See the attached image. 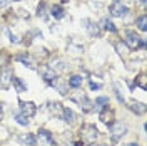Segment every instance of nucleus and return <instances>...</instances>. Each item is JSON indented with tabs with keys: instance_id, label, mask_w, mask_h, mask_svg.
Listing matches in <instances>:
<instances>
[{
	"instance_id": "nucleus-5",
	"label": "nucleus",
	"mask_w": 147,
	"mask_h": 146,
	"mask_svg": "<svg viewBox=\"0 0 147 146\" xmlns=\"http://www.w3.org/2000/svg\"><path fill=\"white\" fill-rule=\"evenodd\" d=\"M109 10H110V14H112L114 17H124V15L129 12V9L122 3V2H120V0H114Z\"/></svg>"
},
{
	"instance_id": "nucleus-17",
	"label": "nucleus",
	"mask_w": 147,
	"mask_h": 146,
	"mask_svg": "<svg viewBox=\"0 0 147 146\" xmlns=\"http://www.w3.org/2000/svg\"><path fill=\"white\" fill-rule=\"evenodd\" d=\"M10 54L7 50H0V67H5V65H9L10 62Z\"/></svg>"
},
{
	"instance_id": "nucleus-11",
	"label": "nucleus",
	"mask_w": 147,
	"mask_h": 146,
	"mask_svg": "<svg viewBox=\"0 0 147 146\" xmlns=\"http://www.w3.org/2000/svg\"><path fill=\"white\" fill-rule=\"evenodd\" d=\"M112 116H114V114H112V111H109V108H105L104 111H100V114H99V118H100L102 123H105V124H109V126L114 123V121H112Z\"/></svg>"
},
{
	"instance_id": "nucleus-14",
	"label": "nucleus",
	"mask_w": 147,
	"mask_h": 146,
	"mask_svg": "<svg viewBox=\"0 0 147 146\" xmlns=\"http://www.w3.org/2000/svg\"><path fill=\"white\" fill-rule=\"evenodd\" d=\"M12 84L15 86V91H17V92H25V91H27L25 82L22 81V79H18V77H15V76H13V81H12Z\"/></svg>"
},
{
	"instance_id": "nucleus-28",
	"label": "nucleus",
	"mask_w": 147,
	"mask_h": 146,
	"mask_svg": "<svg viewBox=\"0 0 147 146\" xmlns=\"http://www.w3.org/2000/svg\"><path fill=\"white\" fill-rule=\"evenodd\" d=\"M114 89H115V96H117V99H119V102H125V99H124V96H122V92H120V89H119V84H117V82L114 84Z\"/></svg>"
},
{
	"instance_id": "nucleus-2",
	"label": "nucleus",
	"mask_w": 147,
	"mask_h": 146,
	"mask_svg": "<svg viewBox=\"0 0 147 146\" xmlns=\"http://www.w3.org/2000/svg\"><path fill=\"white\" fill-rule=\"evenodd\" d=\"M109 129H110V138H112V141H114V143H117L120 138L127 133V126H125L124 123H120V121L112 123V124L109 126Z\"/></svg>"
},
{
	"instance_id": "nucleus-1",
	"label": "nucleus",
	"mask_w": 147,
	"mask_h": 146,
	"mask_svg": "<svg viewBox=\"0 0 147 146\" xmlns=\"http://www.w3.org/2000/svg\"><path fill=\"white\" fill-rule=\"evenodd\" d=\"M99 136V131L94 124H84L80 128V139H82L84 145H92L95 143V139Z\"/></svg>"
},
{
	"instance_id": "nucleus-26",
	"label": "nucleus",
	"mask_w": 147,
	"mask_h": 146,
	"mask_svg": "<svg viewBox=\"0 0 147 146\" xmlns=\"http://www.w3.org/2000/svg\"><path fill=\"white\" fill-rule=\"evenodd\" d=\"M115 49H117V52H119L120 55L127 54V47H125V44H122V42H117V44H115Z\"/></svg>"
},
{
	"instance_id": "nucleus-25",
	"label": "nucleus",
	"mask_w": 147,
	"mask_h": 146,
	"mask_svg": "<svg viewBox=\"0 0 147 146\" xmlns=\"http://www.w3.org/2000/svg\"><path fill=\"white\" fill-rule=\"evenodd\" d=\"M22 139L25 141V146H35V138L32 134H25V136H22Z\"/></svg>"
},
{
	"instance_id": "nucleus-21",
	"label": "nucleus",
	"mask_w": 147,
	"mask_h": 146,
	"mask_svg": "<svg viewBox=\"0 0 147 146\" xmlns=\"http://www.w3.org/2000/svg\"><path fill=\"white\" fill-rule=\"evenodd\" d=\"M137 27H139V30H142V32L147 30V15H140V17L137 18Z\"/></svg>"
},
{
	"instance_id": "nucleus-10",
	"label": "nucleus",
	"mask_w": 147,
	"mask_h": 146,
	"mask_svg": "<svg viewBox=\"0 0 147 146\" xmlns=\"http://www.w3.org/2000/svg\"><path fill=\"white\" fill-rule=\"evenodd\" d=\"M15 61L24 62V64L27 65V67H30V69H35V61H34L32 55H28V54H18L17 57H15Z\"/></svg>"
},
{
	"instance_id": "nucleus-9",
	"label": "nucleus",
	"mask_w": 147,
	"mask_h": 146,
	"mask_svg": "<svg viewBox=\"0 0 147 146\" xmlns=\"http://www.w3.org/2000/svg\"><path fill=\"white\" fill-rule=\"evenodd\" d=\"M40 76H42V79L45 82H49V84H52V82L57 79V72H55L50 65H44L42 71H40Z\"/></svg>"
},
{
	"instance_id": "nucleus-24",
	"label": "nucleus",
	"mask_w": 147,
	"mask_h": 146,
	"mask_svg": "<svg viewBox=\"0 0 147 146\" xmlns=\"http://www.w3.org/2000/svg\"><path fill=\"white\" fill-rule=\"evenodd\" d=\"M15 121H17L18 124H22V126H28V118H25L22 113H17L15 114Z\"/></svg>"
},
{
	"instance_id": "nucleus-6",
	"label": "nucleus",
	"mask_w": 147,
	"mask_h": 146,
	"mask_svg": "<svg viewBox=\"0 0 147 146\" xmlns=\"http://www.w3.org/2000/svg\"><path fill=\"white\" fill-rule=\"evenodd\" d=\"M12 81H13V72H12V69L2 71V74H0V87H2V89H9L10 86H12Z\"/></svg>"
},
{
	"instance_id": "nucleus-35",
	"label": "nucleus",
	"mask_w": 147,
	"mask_h": 146,
	"mask_svg": "<svg viewBox=\"0 0 147 146\" xmlns=\"http://www.w3.org/2000/svg\"><path fill=\"white\" fill-rule=\"evenodd\" d=\"M127 146H137V145H136V143H129Z\"/></svg>"
},
{
	"instance_id": "nucleus-18",
	"label": "nucleus",
	"mask_w": 147,
	"mask_h": 146,
	"mask_svg": "<svg viewBox=\"0 0 147 146\" xmlns=\"http://www.w3.org/2000/svg\"><path fill=\"white\" fill-rule=\"evenodd\" d=\"M136 86H139L140 89H144V91H146V89H147V77H146V74H139L137 79H136Z\"/></svg>"
},
{
	"instance_id": "nucleus-7",
	"label": "nucleus",
	"mask_w": 147,
	"mask_h": 146,
	"mask_svg": "<svg viewBox=\"0 0 147 146\" xmlns=\"http://www.w3.org/2000/svg\"><path fill=\"white\" fill-rule=\"evenodd\" d=\"M20 104V113L25 116V118H32L34 114L37 113V108L34 102H25V101H18Z\"/></svg>"
},
{
	"instance_id": "nucleus-31",
	"label": "nucleus",
	"mask_w": 147,
	"mask_h": 146,
	"mask_svg": "<svg viewBox=\"0 0 147 146\" xmlns=\"http://www.w3.org/2000/svg\"><path fill=\"white\" fill-rule=\"evenodd\" d=\"M102 86L100 84H95V82H90V89L92 91H97V89H100Z\"/></svg>"
},
{
	"instance_id": "nucleus-29",
	"label": "nucleus",
	"mask_w": 147,
	"mask_h": 146,
	"mask_svg": "<svg viewBox=\"0 0 147 146\" xmlns=\"http://www.w3.org/2000/svg\"><path fill=\"white\" fill-rule=\"evenodd\" d=\"M37 15H38V17H45V2H42V3L38 5V9H37Z\"/></svg>"
},
{
	"instance_id": "nucleus-22",
	"label": "nucleus",
	"mask_w": 147,
	"mask_h": 146,
	"mask_svg": "<svg viewBox=\"0 0 147 146\" xmlns=\"http://www.w3.org/2000/svg\"><path fill=\"white\" fill-rule=\"evenodd\" d=\"M102 27L105 29V30H109V32H115V30H117V29H115V25L110 22L109 18H104V20H102Z\"/></svg>"
},
{
	"instance_id": "nucleus-13",
	"label": "nucleus",
	"mask_w": 147,
	"mask_h": 146,
	"mask_svg": "<svg viewBox=\"0 0 147 146\" xmlns=\"http://www.w3.org/2000/svg\"><path fill=\"white\" fill-rule=\"evenodd\" d=\"M49 109H50V113H52L54 116H59V118H62V113H64V108H62V104H60V102H50Z\"/></svg>"
},
{
	"instance_id": "nucleus-15",
	"label": "nucleus",
	"mask_w": 147,
	"mask_h": 146,
	"mask_svg": "<svg viewBox=\"0 0 147 146\" xmlns=\"http://www.w3.org/2000/svg\"><path fill=\"white\" fill-rule=\"evenodd\" d=\"M62 119H64L65 123L72 124V123H74V111H72V109H69V108H64V113H62Z\"/></svg>"
},
{
	"instance_id": "nucleus-3",
	"label": "nucleus",
	"mask_w": 147,
	"mask_h": 146,
	"mask_svg": "<svg viewBox=\"0 0 147 146\" xmlns=\"http://www.w3.org/2000/svg\"><path fill=\"white\" fill-rule=\"evenodd\" d=\"M125 46L129 49H139V47L146 46V40L139 37L136 32H125Z\"/></svg>"
},
{
	"instance_id": "nucleus-36",
	"label": "nucleus",
	"mask_w": 147,
	"mask_h": 146,
	"mask_svg": "<svg viewBox=\"0 0 147 146\" xmlns=\"http://www.w3.org/2000/svg\"><path fill=\"white\" fill-rule=\"evenodd\" d=\"M100 146H107V145H100Z\"/></svg>"
},
{
	"instance_id": "nucleus-23",
	"label": "nucleus",
	"mask_w": 147,
	"mask_h": 146,
	"mask_svg": "<svg viewBox=\"0 0 147 146\" xmlns=\"http://www.w3.org/2000/svg\"><path fill=\"white\" fill-rule=\"evenodd\" d=\"M104 104H109V98H104V96H102V98H97V99H95V106H97L99 111L104 109Z\"/></svg>"
},
{
	"instance_id": "nucleus-4",
	"label": "nucleus",
	"mask_w": 147,
	"mask_h": 146,
	"mask_svg": "<svg viewBox=\"0 0 147 146\" xmlns=\"http://www.w3.org/2000/svg\"><path fill=\"white\" fill-rule=\"evenodd\" d=\"M35 145L37 146H54V138L47 129H38L35 138Z\"/></svg>"
},
{
	"instance_id": "nucleus-12",
	"label": "nucleus",
	"mask_w": 147,
	"mask_h": 146,
	"mask_svg": "<svg viewBox=\"0 0 147 146\" xmlns=\"http://www.w3.org/2000/svg\"><path fill=\"white\" fill-rule=\"evenodd\" d=\"M129 109L134 111L136 114H144L146 113V104H142V102H129Z\"/></svg>"
},
{
	"instance_id": "nucleus-16",
	"label": "nucleus",
	"mask_w": 147,
	"mask_h": 146,
	"mask_svg": "<svg viewBox=\"0 0 147 146\" xmlns=\"http://www.w3.org/2000/svg\"><path fill=\"white\" fill-rule=\"evenodd\" d=\"M50 14H52V17H55V18H62L65 15L64 9H62L60 5H54V7L50 9Z\"/></svg>"
},
{
	"instance_id": "nucleus-8",
	"label": "nucleus",
	"mask_w": 147,
	"mask_h": 146,
	"mask_svg": "<svg viewBox=\"0 0 147 146\" xmlns=\"http://www.w3.org/2000/svg\"><path fill=\"white\" fill-rule=\"evenodd\" d=\"M72 101L79 102V106H80L85 113H89V111L92 109V106H94V102L87 99V96H85V94H82V92H80V96H72Z\"/></svg>"
},
{
	"instance_id": "nucleus-30",
	"label": "nucleus",
	"mask_w": 147,
	"mask_h": 146,
	"mask_svg": "<svg viewBox=\"0 0 147 146\" xmlns=\"http://www.w3.org/2000/svg\"><path fill=\"white\" fill-rule=\"evenodd\" d=\"M10 2H13V0H0V9H3V7H7Z\"/></svg>"
},
{
	"instance_id": "nucleus-19",
	"label": "nucleus",
	"mask_w": 147,
	"mask_h": 146,
	"mask_svg": "<svg viewBox=\"0 0 147 146\" xmlns=\"http://www.w3.org/2000/svg\"><path fill=\"white\" fill-rule=\"evenodd\" d=\"M52 86H54V87H57L60 94H67V89H65V84H64V81H62V79H55V81L52 82Z\"/></svg>"
},
{
	"instance_id": "nucleus-27",
	"label": "nucleus",
	"mask_w": 147,
	"mask_h": 146,
	"mask_svg": "<svg viewBox=\"0 0 147 146\" xmlns=\"http://www.w3.org/2000/svg\"><path fill=\"white\" fill-rule=\"evenodd\" d=\"M85 27H87V30L90 32V35H100V30H99L97 25H85Z\"/></svg>"
},
{
	"instance_id": "nucleus-32",
	"label": "nucleus",
	"mask_w": 147,
	"mask_h": 146,
	"mask_svg": "<svg viewBox=\"0 0 147 146\" xmlns=\"http://www.w3.org/2000/svg\"><path fill=\"white\" fill-rule=\"evenodd\" d=\"M9 37H10V40H12V42H18V37L17 35H13V34H10V32H9Z\"/></svg>"
},
{
	"instance_id": "nucleus-20",
	"label": "nucleus",
	"mask_w": 147,
	"mask_h": 146,
	"mask_svg": "<svg viewBox=\"0 0 147 146\" xmlns=\"http://www.w3.org/2000/svg\"><path fill=\"white\" fill-rule=\"evenodd\" d=\"M69 86H70V87H79V86H82V77H80V76H70Z\"/></svg>"
},
{
	"instance_id": "nucleus-33",
	"label": "nucleus",
	"mask_w": 147,
	"mask_h": 146,
	"mask_svg": "<svg viewBox=\"0 0 147 146\" xmlns=\"http://www.w3.org/2000/svg\"><path fill=\"white\" fill-rule=\"evenodd\" d=\"M139 5H142V7H146V3H147V0H136Z\"/></svg>"
},
{
	"instance_id": "nucleus-34",
	"label": "nucleus",
	"mask_w": 147,
	"mask_h": 146,
	"mask_svg": "<svg viewBox=\"0 0 147 146\" xmlns=\"http://www.w3.org/2000/svg\"><path fill=\"white\" fill-rule=\"evenodd\" d=\"M2 118H3V111H2V106H0V121H2Z\"/></svg>"
}]
</instances>
